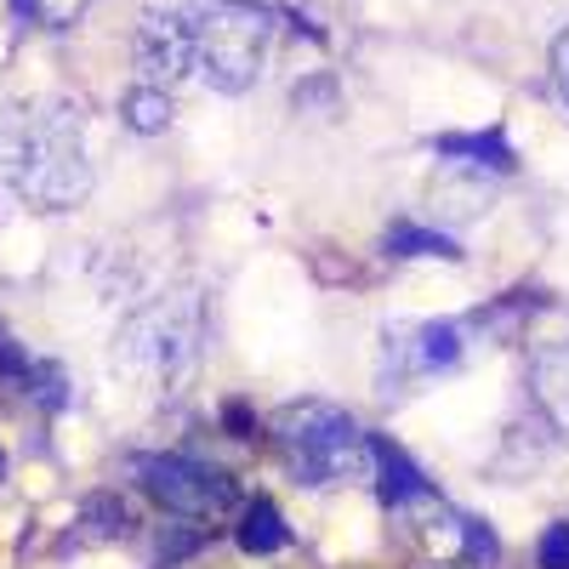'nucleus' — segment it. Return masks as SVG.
<instances>
[{
    "mask_svg": "<svg viewBox=\"0 0 569 569\" xmlns=\"http://www.w3.org/2000/svg\"><path fill=\"white\" fill-rule=\"evenodd\" d=\"M12 188L40 206V211H69L91 194V160H86V137H80V109L74 103H46L40 114L23 120L12 137Z\"/></svg>",
    "mask_w": 569,
    "mask_h": 569,
    "instance_id": "obj_1",
    "label": "nucleus"
},
{
    "mask_svg": "<svg viewBox=\"0 0 569 569\" xmlns=\"http://www.w3.org/2000/svg\"><path fill=\"white\" fill-rule=\"evenodd\" d=\"M188 34H194V80L222 98H240L262 80L273 52V7L262 0H188Z\"/></svg>",
    "mask_w": 569,
    "mask_h": 569,
    "instance_id": "obj_2",
    "label": "nucleus"
},
{
    "mask_svg": "<svg viewBox=\"0 0 569 569\" xmlns=\"http://www.w3.org/2000/svg\"><path fill=\"white\" fill-rule=\"evenodd\" d=\"M279 461L297 485L325 490L342 479H370V433L330 399H297L273 416Z\"/></svg>",
    "mask_w": 569,
    "mask_h": 569,
    "instance_id": "obj_3",
    "label": "nucleus"
},
{
    "mask_svg": "<svg viewBox=\"0 0 569 569\" xmlns=\"http://www.w3.org/2000/svg\"><path fill=\"white\" fill-rule=\"evenodd\" d=\"M131 472L166 512L194 518V525H206V518H228L233 507H240V485H233L222 467H206L194 456H137Z\"/></svg>",
    "mask_w": 569,
    "mask_h": 569,
    "instance_id": "obj_4",
    "label": "nucleus"
},
{
    "mask_svg": "<svg viewBox=\"0 0 569 569\" xmlns=\"http://www.w3.org/2000/svg\"><path fill=\"white\" fill-rule=\"evenodd\" d=\"M194 302H160L149 313H137L126 325V342H120V359L160 376V382H177L194 359Z\"/></svg>",
    "mask_w": 569,
    "mask_h": 569,
    "instance_id": "obj_5",
    "label": "nucleus"
},
{
    "mask_svg": "<svg viewBox=\"0 0 569 569\" xmlns=\"http://www.w3.org/2000/svg\"><path fill=\"white\" fill-rule=\"evenodd\" d=\"M461 359V325L450 319H421V325H399L382 337V393L416 382V376L450 370Z\"/></svg>",
    "mask_w": 569,
    "mask_h": 569,
    "instance_id": "obj_6",
    "label": "nucleus"
},
{
    "mask_svg": "<svg viewBox=\"0 0 569 569\" xmlns=\"http://www.w3.org/2000/svg\"><path fill=\"white\" fill-rule=\"evenodd\" d=\"M137 69L149 86L194 80V34L182 7H149L137 18Z\"/></svg>",
    "mask_w": 569,
    "mask_h": 569,
    "instance_id": "obj_7",
    "label": "nucleus"
},
{
    "mask_svg": "<svg viewBox=\"0 0 569 569\" xmlns=\"http://www.w3.org/2000/svg\"><path fill=\"white\" fill-rule=\"evenodd\" d=\"M427 149H433L439 160L467 166V171H496V177L518 171V154H512V142H507L501 126H490V131H445V137L427 142Z\"/></svg>",
    "mask_w": 569,
    "mask_h": 569,
    "instance_id": "obj_8",
    "label": "nucleus"
},
{
    "mask_svg": "<svg viewBox=\"0 0 569 569\" xmlns=\"http://www.w3.org/2000/svg\"><path fill=\"white\" fill-rule=\"evenodd\" d=\"M370 472H376V496H382L388 512H405L410 501L427 496V479H421L416 461H410L393 439H376V433H370Z\"/></svg>",
    "mask_w": 569,
    "mask_h": 569,
    "instance_id": "obj_9",
    "label": "nucleus"
},
{
    "mask_svg": "<svg viewBox=\"0 0 569 569\" xmlns=\"http://www.w3.org/2000/svg\"><path fill=\"white\" fill-rule=\"evenodd\" d=\"M530 388H536V405L547 410V421L558 433H569V337L530 359Z\"/></svg>",
    "mask_w": 569,
    "mask_h": 569,
    "instance_id": "obj_10",
    "label": "nucleus"
},
{
    "mask_svg": "<svg viewBox=\"0 0 569 569\" xmlns=\"http://www.w3.org/2000/svg\"><path fill=\"white\" fill-rule=\"evenodd\" d=\"M233 541H240V552H251V558H273V552L291 547V525L279 518V507H273L268 496H257V501H246Z\"/></svg>",
    "mask_w": 569,
    "mask_h": 569,
    "instance_id": "obj_11",
    "label": "nucleus"
},
{
    "mask_svg": "<svg viewBox=\"0 0 569 569\" xmlns=\"http://www.w3.org/2000/svg\"><path fill=\"white\" fill-rule=\"evenodd\" d=\"M382 251H388V257H399V262H416V257L461 262V257H467V251L450 240V233H439V228H421V222H393V228L382 233Z\"/></svg>",
    "mask_w": 569,
    "mask_h": 569,
    "instance_id": "obj_12",
    "label": "nucleus"
},
{
    "mask_svg": "<svg viewBox=\"0 0 569 569\" xmlns=\"http://www.w3.org/2000/svg\"><path fill=\"white\" fill-rule=\"evenodd\" d=\"M120 120L137 131V137H154V131H166L171 126V91L166 86H131L126 98H120Z\"/></svg>",
    "mask_w": 569,
    "mask_h": 569,
    "instance_id": "obj_13",
    "label": "nucleus"
},
{
    "mask_svg": "<svg viewBox=\"0 0 569 569\" xmlns=\"http://www.w3.org/2000/svg\"><path fill=\"white\" fill-rule=\"evenodd\" d=\"M80 536H86V541H120V536H131V507H126L114 490L86 496V507H80Z\"/></svg>",
    "mask_w": 569,
    "mask_h": 569,
    "instance_id": "obj_14",
    "label": "nucleus"
},
{
    "mask_svg": "<svg viewBox=\"0 0 569 569\" xmlns=\"http://www.w3.org/2000/svg\"><path fill=\"white\" fill-rule=\"evenodd\" d=\"M536 308H547V297H536V291H507L501 302H490V308H479V313H472V325H479V330H490V337H512V330L525 325Z\"/></svg>",
    "mask_w": 569,
    "mask_h": 569,
    "instance_id": "obj_15",
    "label": "nucleus"
},
{
    "mask_svg": "<svg viewBox=\"0 0 569 569\" xmlns=\"http://www.w3.org/2000/svg\"><path fill=\"white\" fill-rule=\"evenodd\" d=\"M23 388L46 405V410H63L69 405V376H63V365H29V376H23Z\"/></svg>",
    "mask_w": 569,
    "mask_h": 569,
    "instance_id": "obj_16",
    "label": "nucleus"
},
{
    "mask_svg": "<svg viewBox=\"0 0 569 569\" xmlns=\"http://www.w3.org/2000/svg\"><path fill=\"white\" fill-rule=\"evenodd\" d=\"M200 547H206V525H194V518H188V525H166V536L154 547V563L171 569V563H182L188 552H200Z\"/></svg>",
    "mask_w": 569,
    "mask_h": 569,
    "instance_id": "obj_17",
    "label": "nucleus"
},
{
    "mask_svg": "<svg viewBox=\"0 0 569 569\" xmlns=\"http://www.w3.org/2000/svg\"><path fill=\"white\" fill-rule=\"evenodd\" d=\"M12 7L29 18V23H40V29H69L91 0H12Z\"/></svg>",
    "mask_w": 569,
    "mask_h": 569,
    "instance_id": "obj_18",
    "label": "nucleus"
},
{
    "mask_svg": "<svg viewBox=\"0 0 569 569\" xmlns=\"http://www.w3.org/2000/svg\"><path fill=\"white\" fill-rule=\"evenodd\" d=\"M496 558H501L496 530L485 525V518H467V563H472V569H496Z\"/></svg>",
    "mask_w": 569,
    "mask_h": 569,
    "instance_id": "obj_19",
    "label": "nucleus"
},
{
    "mask_svg": "<svg viewBox=\"0 0 569 569\" xmlns=\"http://www.w3.org/2000/svg\"><path fill=\"white\" fill-rule=\"evenodd\" d=\"M29 353H23V342L12 337V330L7 325H0V382H23V376H29Z\"/></svg>",
    "mask_w": 569,
    "mask_h": 569,
    "instance_id": "obj_20",
    "label": "nucleus"
},
{
    "mask_svg": "<svg viewBox=\"0 0 569 569\" xmlns=\"http://www.w3.org/2000/svg\"><path fill=\"white\" fill-rule=\"evenodd\" d=\"M536 563L541 569H569V525H547V536L536 547Z\"/></svg>",
    "mask_w": 569,
    "mask_h": 569,
    "instance_id": "obj_21",
    "label": "nucleus"
},
{
    "mask_svg": "<svg viewBox=\"0 0 569 569\" xmlns=\"http://www.w3.org/2000/svg\"><path fill=\"white\" fill-rule=\"evenodd\" d=\"M552 91H558V103L569 109V23H563V34L552 40Z\"/></svg>",
    "mask_w": 569,
    "mask_h": 569,
    "instance_id": "obj_22",
    "label": "nucleus"
},
{
    "mask_svg": "<svg viewBox=\"0 0 569 569\" xmlns=\"http://www.w3.org/2000/svg\"><path fill=\"white\" fill-rule=\"evenodd\" d=\"M222 421H228V433H233V439H251V433H257V421H251V410H246L240 399L222 410Z\"/></svg>",
    "mask_w": 569,
    "mask_h": 569,
    "instance_id": "obj_23",
    "label": "nucleus"
},
{
    "mask_svg": "<svg viewBox=\"0 0 569 569\" xmlns=\"http://www.w3.org/2000/svg\"><path fill=\"white\" fill-rule=\"evenodd\" d=\"M0 472H7V450H0Z\"/></svg>",
    "mask_w": 569,
    "mask_h": 569,
    "instance_id": "obj_24",
    "label": "nucleus"
}]
</instances>
